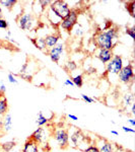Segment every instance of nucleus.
Returning a JSON list of instances; mask_svg holds the SVG:
<instances>
[{"label":"nucleus","instance_id":"nucleus-1","mask_svg":"<svg viewBox=\"0 0 135 152\" xmlns=\"http://www.w3.org/2000/svg\"><path fill=\"white\" fill-rule=\"evenodd\" d=\"M119 37V33L116 28H110L105 31L99 28L94 37V43L98 49L113 50L116 45V41Z\"/></svg>","mask_w":135,"mask_h":152},{"label":"nucleus","instance_id":"nucleus-2","mask_svg":"<svg viewBox=\"0 0 135 152\" xmlns=\"http://www.w3.org/2000/svg\"><path fill=\"white\" fill-rule=\"evenodd\" d=\"M49 9L55 14V16L62 20L64 19L66 16L69 15L71 8L70 6L67 4L66 1H63V0H56V1H52V3L49 6Z\"/></svg>","mask_w":135,"mask_h":152},{"label":"nucleus","instance_id":"nucleus-3","mask_svg":"<svg viewBox=\"0 0 135 152\" xmlns=\"http://www.w3.org/2000/svg\"><path fill=\"white\" fill-rule=\"evenodd\" d=\"M52 136L61 149H66L69 146V133L68 130L60 127L52 131Z\"/></svg>","mask_w":135,"mask_h":152},{"label":"nucleus","instance_id":"nucleus-4","mask_svg":"<svg viewBox=\"0 0 135 152\" xmlns=\"http://www.w3.org/2000/svg\"><path fill=\"white\" fill-rule=\"evenodd\" d=\"M51 128H47V127H39L38 129L34 131V133L31 135L29 138L32 140H34L35 142L40 145V147L44 144H46L48 142L49 137L52 135V132H51Z\"/></svg>","mask_w":135,"mask_h":152},{"label":"nucleus","instance_id":"nucleus-5","mask_svg":"<svg viewBox=\"0 0 135 152\" xmlns=\"http://www.w3.org/2000/svg\"><path fill=\"white\" fill-rule=\"evenodd\" d=\"M78 13H79V12H78L77 9H71L69 15L66 16L64 19H62V20L60 21V23H59L60 28L70 34V31H72L74 26L77 23Z\"/></svg>","mask_w":135,"mask_h":152},{"label":"nucleus","instance_id":"nucleus-6","mask_svg":"<svg viewBox=\"0 0 135 152\" xmlns=\"http://www.w3.org/2000/svg\"><path fill=\"white\" fill-rule=\"evenodd\" d=\"M119 81L124 84H129L134 81V68L132 63H129L126 66H123L119 73H118Z\"/></svg>","mask_w":135,"mask_h":152},{"label":"nucleus","instance_id":"nucleus-7","mask_svg":"<svg viewBox=\"0 0 135 152\" xmlns=\"http://www.w3.org/2000/svg\"><path fill=\"white\" fill-rule=\"evenodd\" d=\"M16 23L19 28H21L23 31H31L34 28L35 24V18L32 13H23L19 14L16 18Z\"/></svg>","mask_w":135,"mask_h":152},{"label":"nucleus","instance_id":"nucleus-8","mask_svg":"<svg viewBox=\"0 0 135 152\" xmlns=\"http://www.w3.org/2000/svg\"><path fill=\"white\" fill-rule=\"evenodd\" d=\"M123 68V59L120 55H114L110 62L106 64V73L117 74Z\"/></svg>","mask_w":135,"mask_h":152},{"label":"nucleus","instance_id":"nucleus-9","mask_svg":"<svg viewBox=\"0 0 135 152\" xmlns=\"http://www.w3.org/2000/svg\"><path fill=\"white\" fill-rule=\"evenodd\" d=\"M69 139H70V142H71V144H72V146L78 149L81 148V145H83L85 142L88 143V141H90L88 136H87V135L79 129L75 130V131L69 136Z\"/></svg>","mask_w":135,"mask_h":152},{"label":"nucleus","instance_id":"nucleus-10","mask_svg":"<svg viewBox=\"0 0 135 152\" xmlns=\"http://www.w3.org/2000/svg\"><path fill=\"white\" fill-rule=\"evenodd\" d=\"M64 52V44L63 43H58L55 47H53L52 49L48 51V55L50 56L51 60L54 63H58L59 60L61 58V55Z\"/></svg>","mask_w":135,"mask_h":152},{"label":"nucleus","instance_id":"nucleus-11","mask_svg":"<svg viewBox=\"0 0 135 152\" xmlns=\"http://www.w3.org/2000/svg\"><path fill=\"white\" fill-rule=\"evenodd\" d=\"M114 54H113L112 50H106V49H98V52L95 54L97 57L103 64H107L108 62L111 61Z\"/></svg>","mask_w":135,"mask_h":152},{"label":"nucleus","instance_id":"nucleus-12","mask_svg":"<svg viewBox=\"0 0 135 152\" xmlns=\"http://www.w3.org/2000/svg\"><path fill=\"white\" fill-rule=\"evenodd\" d=\"M44 40H45L46 49H47V52H48L50 49L55 47V46L59 43L60 35H57V34H51V35L46 36L45 38H44Z\"/></svg>","mask_w":135,"mask_h":152},{"label":"nucleus","instance_id":"nucleus-13","mask_svg":"<svg viewBox=\"0 0 135 152\" xmlns=\"http://www.w3.org/2000/svg\"><path fill=\"white\" fill-rule=\"evenodd\" d=\"M21 152H40V145L31 138H28V140L24 142Z\"/></svg>","mask_w":135,"mask_h":152},{"label":"nucleus","instance_id":"nucleus-14","mask_svg":"<svg viewBox=\"0 0 135 152\" xmlns=\"http://www.w3.org/2000/svg\"><path fill=\"white\" fill-rule=\"evenodd\" d=\"M101 141V145L100 144H95L99 147L100 152H114L115 151V146L114 144L111 143L110 141L106 140V139H100Z\"/></svg>","mask_w":135,"mask_h":152},{"label":"nucleus","instance_id":"nucleus-15","mask_svg":"<svg viewBox=\"0 0 135 152\" xmlns=\"http://www.w3.org/2000/svg\"><path fill=\"white\" fill-rule=\"evenodd\" d=\"M8 113V102L4 94H0V117H4Z\"/></svg>","mask_w":135,"mask_h":152},{"label":"nucleus","instance_id":"nucleus-16","mask_svg":"<svg viewBox=\"0 0 135 152\" xmlns=\"http://www.w3.org/2000/svg\"><path fill=\"white\" fill-rule=\"evenodd\" d=\"M12 128V118L10 113H7L3 119V133H8Z\"/></svg>","mask_w":135,"mask_h":152},{"label":"nucleus","instance_id":"nucleus-17","mask_svg":"<svg viewBox=\"0 0 135 152\" xmlns=\"http://www.w3.org/2000/svg\"><path fill=\"white\" fill-rule=\"evenodd\" d=\"M32 43L34 44V46L39 49V50L43 51V52H47V49H46V45H45V40L44 38H36V39H29Z\"/></svg>","mask_w":135,"mask_h":152},{"label":"nucleus","instance_id":"nucleus-18","mask_svg":"<svg viewBox=\"0 0 135 152\" xmlns=\"http://www.w3.org/2000/svg\"><path fill=\"white\" fill-rule=\"evenodd\" d=\"M16 142L11 140V141H6L3 143H0V151L2 152H10L12 149L15 147Z\"/></svg>","mask_w":135,"mask_h":152},{"label":"nucleus","instance_id":"nucleus-19","mask_svg":"<svg viewBox=\"0 0 135 152\" xmlns=\"http://www.w3.org/2000/svg\"><path fill=\"white\" fill-rule=\"evenodd\" d=\"M122 102L125 107H131V104L134 102V95L131 92H126L123 95V99H122Z\"/></svg>","mask_w":135,"mask_h":152},{"label":"nucleus","instance_id":"nucleus-20","mask_svg":"<svg viewBox=\"0 0 135 152\" xmlns=\"http://www.w3.org/2000/svg\"><path fill=\"white\" fill-rule=\"evenodd\" d=\"M48 123H49L48 118L44 116L43 112H39L38 117H37V120H36V124L38 125L39 127H44V126H46Z\"/></svg>","mask_w":135,"mask_h":152},{"label":"nucleus","instance_id":"nucleus-21","mask_svg":"<svg viewBox=\"0 0 135 152\" xmlns=\"http://www.w3.org/2000/svg\"><path fill=\"white\" fill-rule=\"evenodd\" d=\"M125 7H126L127 11L129 12L130 16L131 18H135V1L132 0V1H128L125 3Z\"/></svg>","mask_w":135,"mask_h":152},{"label":"nucleus","instance_id":"nucleus-22","mask_svg":"<svg viewBox=\"0 0 135 152\" xmlns=\"http://www.w3.org/2000/svg\"><path fill=\"white\" fill-rule=\"evenodd\" d=\"M16 3H18L16 0H0V5L6 7L9 10H11V9L15 6Z\"/></svg>","mask_w":135,"mask_h":152},{"label":"nucleus","instance_id":"nucleus-23","mask_svg":"<svg viewBox=\"0 0 135 152\" xmlns=\"http://www.w3.org/2000/svg\"><path fill=\"white\" fill-rule=\"evenodd\" d=\"M71 80H72L74 86L81 87L83 85V75L82 74H78L76 76H73V77H71Z\"/></svg>","mask_w":135,"mask_h":152},{"label":"nucleus","instance_id":"nucleus-24","mask_svg":"<svg viewBox=\"0 0 135 152\" xmlns=\"http://www.w3.org/2000/svg\"><path fill=\"white\" fill-rule=\"evenodd\" d=\"M64 69L67 71L68 73H72L73 71H75L77 69V64L74 61H68L64 66Z\"/></svg>","mask_w":135,"mask_h":152},{"label":"nucleus","instance_id":"nucleus-25","mask_svg":"<svg viewBox=\"0 0 135 152\" xmlns=\"http://www.w3.org/2000/svg\"><path fill=\"white\" fill-rule=\"evenodd\" d=\"M72 31H74L75 36H76V37L82 36V34H83V28H82V26H80V24H78V23L75 24L74 28H72Z\"/></svg>","mask_w":135,"mask_h":152},{"label":"nucleus","instance_id":"nucleus-26","mask_svg":"<svg viewBox=\"0 0 135 152\" xmlns=\"http://www.w3.org/2000/svg\"><path fill=\"white\" fill-rule=\"evenodd\" d=\"M82 152H100V150L95 144H92V145H88L84 150H82Z\"/></svg>","mask_w":135,"mask_h":152},{"label":"nucleus","instance_id":"nucleus-27","mask_svg":"<svg viewBox=\"0 0 135 152\" xmlns=\"http://www.w3.org/2000/svg\"><path fill=\"white\" fill-rule=\"evenodd\" d=\"M81 99H82L83 102H85L87 104H92V102L95 100V97H90L87 94H81Z\"/></svg>","mask_w":135,"mask_h":152},{"label":"nucleus","instance_id":"nucleus-28","mask_svg":"<svg viewBox=\"0 0 135 152\" xmlns=\"http://www.w3.org/2000/svg\"><path fill=\"white\" fill-rule=\"evenodd\" d=\"M18 77H21V79L26 80V81L28 82H32V79H33V77H32V75L29 74H26V73H23V74H21V73H18Z\"/></svg>","mask_w":135,"mask_h":152},{"label":"nucleus","instance_id":"nucleus-29","mask_svg":"<svg viewBox=\"0 0 135 152\" xmlns=\"http://www.w3.org/2000/svg\"><path fill=\"white\" fill-rule=\"evenodd\" d=\"M8 81L10 83H14V84H18V80L15 78V75L12 74V73H9L8 74Z\"/></svg>","mask_w":135,"mask_h":152},{"label":"nucleus","instance_id":"nucleus-30","mask_svg":"<svg viewBox=\"0 0 135 152\" xmlns=\"http://www.w3.org/2000/svg\"><path fill=\"white\" fill-rule=\"evenodd\" d=\"M0 28H3V29L8 28V23H7L6 19L0 18Z\"/></svg>","mask_w":135,"mask_h":152},{"label":"nucleus","instance_id":"nucleus-31","mask_svg":"<svg viewBox=\"0 0 135 152\" xmlns=\"http://www.w3.org/2000/svg\"><path fill=\"white\" fill-rule=\"evenodd\" d=\"M39 3L41 4L42 8L45 9L46 7H49V6H50V4L52 3V1H51V0H46V1H43V0H41V1H39Z\"/></svg>","mask_w":135,"mask_h":152},{"label":"nucleus","instance_id":"nucleus-32","mask_svg":"<svg viewBox=\"0 0 135 152\" xmlns=\"http://www.w3.org/2000/svg\"><path fill=\"white\" fill-rule=\"evenodd\" d=\"M126 34L128 35L131 39H134V26L126 28Z\"/></svg>","mask_w":135,"mask_h":152},{"label":"nucleus","instance_id":"nucleus-33","mask_svg":"<svg viewBox=\"0 0 135 152\" xmlns=\"http://www.w3.org/2000/svg\"><path fill=\"white\" fill-rule=\"evenodd\" d=\"M28 66H29L28 63H24V64H23V66H21L19 73H21V74H23V73H26V69H28Z\"/></svg>","mask_w":135,"mask_h":152},{"label":"nucleus","instance_id":"nucleus-34","mask_svg":"<svg viewBox=\"0 0 135 152\" xmlns=\"http://www.w3.org/2000/svg\"><path fill=\"white\" fill-rule=\"evenodd\" d=\"M5 91H6V85L3 82H1V85H0V94H5Z\"/></svg>","mask_w":135,"mask_h":152},{"label":"nucleus","instance_id":"nucleus-35","mask_svg":"<svg viewBox=\"0 0 135 152\" xmlns=\"http://www.w3.org/2000/svg\"><path fill=\"white\" fill-rule=\"evenodd\" d=\"M122 130H123L124 132H126V133H134V129H132V128H128V127H126V126H123L122 127Z\"/></svg>","mask_w":135,"mask_h":152},{"label":"nucleus","instance_id":"nucleus-36","mask_svg":"<svg viewBox=\"0 0 135 152\" xmlns=\"http://www.w3.org/2000/svg\"><path fill=\"white\" fill-rule=\"evenodd\" d=\"M42 148H43V150L46 151V152H49L51 150V147H50V145H49L48 142L46 144H44V145H42Z\"/></svg>","mask_w":135,"mask_h":152},{"label":"nucleus","instance_id":"nucleus-37","mask_svg":"<svg viewBox=\"0 0 135 152\" xmlns=\"http://www.w3.org/2000/svg\"><path fill=\"white\" fill-rule=\"evenodd\" d=\"M64 85H66V86H74V84H73L71 79H66L64 81Z\"/></svg>","mask_w":135,"mask_h":152},{"label":"nucleus","instance_id":"nucleus-38","mask_svg":"<svg viewBox=\"0 0 135 152\" xmlns=\"http://www.w3.org/2000/svg\"><path fill=\"white\" fill-rule=\"evenodd\" d=\"M67 117H68V119L71 120V121H77V120H78V118L75 116V115H72V114H69Z\"/></svg>","mask_w":135,"mask_h":152},{"label":"nucleus","instance_id":"nucleus-39","mask_svg":"<svg viewBox=\"0 0 135 152\" xmlns=\"http://www.w3.org/2000/svg\"><path fill=\"white\" fill-rule=\"evenodd\" d=\"M0 133H3V119L0 117Z\"/></svg>","mask_w":135,"mask_h":152},{"label":"nucleus","instance_id":"nucleus-40","mask_svg":"<svg viewBox=\"0 0 135 152\" xmlns=\"http://www.w3.org/2000/svg\"><path fill=\"white\" fill-rule=\"evenodd\" d=\"M3 48H5V41L0 39V49H3Z\"/></svg>","mask_w":135,"mask_h":152},{"label":"nucleus","instance_id":"nucleus-41","mask_svg":"<svg viewBox=\"0 0 135 152\" xmlns=\"http://www.w3.org/2000/svg\"><path fill=\"white\" fill-rule=\"evenodd\" d=\"M131 113H132V115H135V102H133V104H131Z\"/></svg>","mask_w":135,"mask_h":152},{"label":"nucleus","instance_id":"nucleus-42","mask_svg":"<svg viewBox=\"0 0 135 152\" xmlns=\"http://www.w3.org/2000/svg\"><path fill=\"white\" fill-rule=\"evenodd\" d=\"M128 123H129L130 125H131L132 127H134V126H135V121H134L133 119H129V120H128Z\"/></svg>","mask_w":135,"mask_h":152},{"label":"nucleus","instance_id":"nucleus-43","mask_svg":"<svg viewBox=\"0 0 135 152\" xmlns=\"http://www.w3.org/2000/svg\"><path fill=\"white\" fill-rule=\"evenodd\" d=\"M111 134L115 135V136H118V135H119V132L115 131V130H112V131H111Z\"/></svg>","mask_w":135,"mask_h":152},{"label":"nucleus","instance_id":"nucleus-44","mask_svg":"<svg viewBox=\"0 0 135 152\" xmlns=\"http://www.w3.org/2000/svg\"><path fill=\"white\" fill-rule=\"evenodd\" d=\"M1 15H2V9H1V6H0V18H1Z\"/></svg>","mask_w":135,"mask_h":152}]
</instances>
